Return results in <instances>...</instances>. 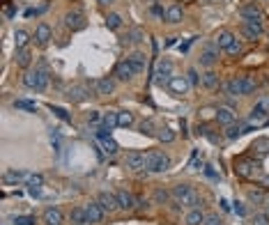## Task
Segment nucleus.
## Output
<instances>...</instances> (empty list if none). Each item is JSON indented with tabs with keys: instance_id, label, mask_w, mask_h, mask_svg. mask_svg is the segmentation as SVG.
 <instances>
[{
	"instance_id": "obj_15",
	"label": "nucleus",
	"mask_w": 269,
	"mask_h": 225,
	"mask_svg": "<svg viewBox=\"0 0 269 225\" xmlns=\"http://www.w3.org/2000/svg\"><path fill=\"white\" fill-rule=\"evenodd\" d=\"M242 32L249 37V39H258V37L262 35L260 21H244V23H242Z\"/></svg>"
},
{
	"instance_id": "obj_6",
	"label": "nucleus",
	"mask_w": 269,
	"mask_h": 225,
	"mask_svg": "<svg viewBox=\"0 0 269 225\" xmlns=\"http://www.w3.org/2000/svg\"><path fill=\"white\" fill-rule=\"evenodd\" d=\"M145 161H148V156L143 154V152H138V149H134V152H129V154L124 156V165L129 168V170H143L145 168Z\"/></svg>"
},
{
	"instance_id": "obj_54",
	"label": "nucleus",
	"mask_w": 269,
	"mask_h": 225,
	"mask_svg": "<svg viewBox=\"0 0 269 225\" xmlns=\"http://www.w3.org/2000/svg\"><path fill=\"white\" fill-rule=\"evenodd\" d=\"M108 2H113V0H99V5H108Z\"/></svg>"
},
{
	"instance_id": "obj_40",
	"label": "nucleus",
	"mask_w": 269,
	"mask_h": 225,
	"mask_svg": "<svg viewBox=\"0 0 269 225\" xmlns=\"http://www.w3.org/2000/svg\"><path fill=\"white\" fill-rule=\"evenodd\" d=\"M253 149H258L260 154H267L269 152V138H258L253 143Z\"/></svg>"
},
{
	"instance_id": "obj_11",
	"label": "nucleus",
	"mask_w": 269,
	"mask_h": 225,
	"mask_svg": "<svg viewBox=\"0 0 269 225\" xmlns=\"http://www.w3.org/2000/svg\"><path fill=\"white\" fill-rule=\"evenodd\" d=\"M217 62H219V48H217V46H207L205 51L200 53V67H207V69H212Z\"/></svg>"
},
{
	"instance_id": "obj_52",
	"label": "nucleus",
	"mask_w": 269,
	"mask_h": 225,
	"mask_svg": "<svg viewBox=\"0 0 269 225\" xmlns=\"http://www.w3.org/2000/svg\"><path fill=\"white\" fill-rule=\"evenodd\" d=\"M5 14H7V16H14V7H12V5H7V9H5Z\"/></svg>"
},
{
	"instance_id": "obj_33",
	"label": "nucleus",
	"mask_w": 269,
	"mask_h": 225,
	"mask_svg": "<svg viewBox=\"0 0 269 225\" xmlns=\"http://www.w3.org/2000/svg\"><path fill=\"white\" fill-rule=\"evenodd\" d=\"M106 28H108V30H118V28H122V16L120 14H108V16H106Z\"/></svg>"
},
{
	"instance_id": "obj_35",
	"label": "nucleus",
	"mask_w": 269,
	"mask_h": 225,
	"mask_svg": "<svg viewBox=\"0 0 269 225\" xmlns=\"http://www.w3.org/2000/svg\"><path fill=\"white\" fill-rule=\"evenodd\" d=\"M14 108H18V111L35 112L37 111V104H35V101H26V99H17V101H14Z\"/></svg>"
},
{
	"instance_id": "obj_39",
	"label": "nucleus",
	"mask_w": 269,
	"mask_h": 225,
	"mask_svg": "<svg viewBox=\"0 0 269 225\" xmlns=\"http://www.w3.org/2000/svg\"><path fill=\"white\" fill-rule=\"evenodd\" d=\"M249 202H253V205H262V202H267V198H265L262 191H249Z\"/></svg>"
},
{
	"instance_id": "obj_12",
	"label": "nucleus",
	"mask_w": 269,
	"mask_h": 225,
	"mask_svg": "<svg viewBox=\"0 0 269 225\" xmlns=\"http://www.w3.org/2000/svg\"><path fill=\"white\" fill-rule=\"evenodd\" d=\"M214 117H217L219 124H226V127H230V124H235V120H237V115H235L233 108H228V106H219L217 112H214Z\"/></svg>"
},
{
	"instance_id": "obj_18",
	"label": "nucleus",
	"mask_w": 269,
	"mask_h": 225,
	"mask_svg": "<svg viewBox=\"0 0 269 225\" xmlns=\"http://www.w3.org/2000/svg\"><path fill=\"white\" fill-rule=\"evenodd\" d=\"M205 223V214H202V209L200 207H193L186 211V216H184V225H202Z\"/></svg>"
},
{
	"instance_id": "obj_31",
	"label": "nucleus",
	"mask_w": 269,
	"mask_h": 225,
	"mask_svg": "<svg viewBox=\"0 0 269 225\" xmlns=\"http://www.w3.org/2000/svg\"><path fill=\"white\" fill-rule=\"evenodd\" d=\"M30 62H33V53L28 51V48H21V51H17V64H18V67H23V69H26Z\"/></svg>"
},
{
	"instance_id": "obj_51",
	"label": "nucleus",
	"mask_w": 269,
	"mask_h": 225,
	"mask_svg": "<svg viewBox=\"0 0 269 225\" xmlns=\"http://www.w3.org/2000/svg\"><path fill=\"white\" fill-rule=\"evenodd\" d=\"M87 120H90V122H99V120H104V117H101V115H99L97 111H92L90 115H87Z\"/></svg>"
},
{
	"instance_id": "obj_16",
	"label": "nucleus",
	"mask_w": 269,
	"mask_h": 225,
	"mask_svg": "<svg viewBox=\"0 0 269 225\" xmlns=\"http://www.w3.org/2000/svg\"><path fill=\"white\" fill-rule=\"evenodd\" d=\"M51 35H53L51 26H49V23H39V26H37V30H35V42L39 44V46H46V44H49V39H51Z\"/></svg>"
},
{
	"instance_id": "obj_45",
	"label": "nucleus",
	"mask_w": 269,
	"mask_h": 225,
	"mask_svg": "<svg viewBox=\"0 0 269 225\" xmlns=\"http://www.w3.org/2000/svg\"><path fill=\"white\" fill-rule=\"evenodd\" d=\"M14 225H35V216H17Z\"/></svg>"
},
{
	"instance_id": "obj_4",
	"label": "nucleus",
	"mask_w": 269,
	"mask_h": 225,
	"mask_svg": "<svg viewBox=\"0 0 269 225\" xmlns=\"http://www.w3.org/2000/svg\"><path fill=\"white\" fill-rule=\"evenodd\" d=\"M83 209H85V216H87V223L90 225H97V223H101L104 221V207L97 202V200H90V202H85L83 205Z\"/></svg>"
},
{
	"instance_id": "obj_37",
	"label": "nucleus",
	"mask_w": 269,
	"mask_h": 225,
	"mask_svg": "<svg viewBox=\"0 0 269 225\" xmlns=\"http://www.w3.org/2000/svg\"><path fill=\"white\" fill-rule=\"evenodd\" d=\"M251 225H269V211H255L251 218Z\"/></svg>"
},
{
	"instance_id": "obj_32",
	"label": "nucleus",
	"mask_w": 269,
	"mask_h": 225,
	"mask_svg": "<svg viewBox=\"0 0 269 225\" xmlns=\"http://www.w3.org/2000/svg\"><path fill=\"white\" fill-rule=\"evenodd\" d=\"M101 147H104V152L108 156H113V154H118V149H120V145H118V143H115L113 138H111V136H108V138H104L101 140Z\"/></svg>"
},
{
	"instance_id": "obj_5",
	"label": "nucleus",
	"mask_w": 269,
	"mask_h": 225,
	"mask_svg": "<svg viewBox=\"0 0 269 225\" xmlns=\"http://www.w3.org/2000/svg\"><path fill=\"white\" fill-rule=\"evenodd\" d=\"M65 26L69 30H83L85 28V14L81 9H71L65 14Z\"/></svg>"
},
{
	"instance_id": "obj_24",
	"label": "nucleus",
	"mask_w": 269,
	"mask_h": 225,
	"mask_svg": "<svg viewBox=\"0 0 269 225\" xmlns=\"http://www.w3.org/2000/svg\"><path fill=\"white\" fill-rule=\"evenodd\" d=\"M235 42V35L230 32V30H223V32H219L217 35V48H221V51H228L230 48V44Z\"/></svg>"
},
{
	"instance_id": "obj_3",
	"label": "nucleus",
	"mask_w": 269,
	"mask_h": 225,
	"mask_svg": "<svg viewBox=\"0 0 269 225\" xmlns=\"http://www.w3.org/2000/svg\"><path fill=\"white\" fill-rule=\"evenodd\" d=\"M148 161H145V168H148L150 173H166L168 168H170V159L161 152H148Z\"/></svg>"
},
{
	"instance_id": "obj_13",
	"label": "nucleus",
	"mask_w": 269,
	"mask_h": 225,
	"mask_svg": "<svg viewBox=\"0 0 269 225\" xmlns=\"http://www.w3.org/2000/svg\"><path fill=\"white\" fill-rule=\"evenodd\" d=\"M115 195H118V205H120V209H124V211H129V209H134V207H136V198L131 195L129 191L120 189V191H115Z\"/></svg>"
},
{
	"instance_id": "obj_36",
	"label": "nucleus",
	"mask_w": 269,
	"mask_h": 225,
	"mask_svg": "<svg viewBox=\"0 0 269 225\" xmlns=\"http://www.w3.org/2000/svg\"><path fill=\"white\" fill-rule=\"evenodd\" d=\"M170 198H173V195H170V191H166V189H156L154 191V202H156V205H166Z\"/></svg>"
},
{
	"instance_id": "obj_50",
	"label": "nucleus",
	"mask_w": 269,
	"mask_h": 225,
	"mask_svg": "<svg viewBox=\"0 0 269 225\" xmlns=\"http://www.w3.org/2000/svg\"><path fill=\"white\" fill-rule=\"evenodd\" d=\"M154 124H152V122H143V124H140V133H145V136H152V133H154Z\"/></svg>"
},
{
	"instance_id": "obj_22",
	"label": "nucleus",
	"mask_w": 269,
	"mask_h": 225,
	"mask_svg": "<svg viewBox=\"0 0 269 225\" xmlns=\"http://www.w3.org/2000/svg\"><path fill=\"white\" fill-rule=\"evenodd\" d=\"M182 16H184L182 5H177V2L166 9V21H168V23H173V26H175V23H182Z\"/></svg>"
},
{
	"instance_id": "obj_20",
	"label": "nucleus",
	"mask_w": 269,
	"mask_h": 225,
	"mask_svg": "<svg viewBox=\"0 0 269 225\" xmlns=\"http://www.w3.org/2000/svg\"><path fill=\"white\" fill-rule=\"evenodd\" d=\"M95 90H97V95L99 96H108V95H113L115 83L111 80V78H99V80L95 83Z\"/></svg>"
},
{
	"instance_id": "obj_21",
	"label": "nucleus",
	"mask_w": 269,
	"mask_h": 225,
	"mask_svg": "<svg viewBox=\"0 0 269 225\" xmlns=\"http://www.w3.org/2000/svg\"><path fill=\"white\" fill-rule=\"evenodd\" d=\"M87 96H90V92L85 85H71L67 90V99H71V101H85Z\"/></svg>"
},
{
	"instance_id": "obj_41",
	"label": "nucleus",
	"mask_w": 269,
	"mask_h": 225,
	"mask_svg": "<svg viewBox=\"0 0 269 225\" xmlns=\"http://www.w3.org/2000/svg\"><path fill=\"white\" fill-rule=\"evenodd\" d=\"M159 140H161V143H173L175 133L170 129H161V131H159Z\"/></svg>"
},
{
	"instance_id": "obj_28",
	"label": "nucleus",
	"mask_w": 269,
	"mask_h": 225,
	"mask_svg": "<svg viewBox=\"0 0 269 225\" xmlns=\"http://www.w3.org/2000/svg\"><path fill=\"white\" fill-rule=\"evenodd\" d=\"M131 124H134V112H129V111H120V112H118V127L129 129Z\"/></svg>"
},
{
	"instance_id": "obj_38",
	"label": "nucleus",
	"mask_w": 269,
	"mask_h": 225,
	"mask_svg": "<svg viewBox=\"0 0 269 225\" xmlns=\"http://www.w3.org/2000/svg\"><path fill=\"white\" fill-rule=\"evenodd\" d=\"M113 127H118V112L111 111V112H106V115H104V129L111 131Z\"/></svg>"
},
{
	"instance_id": "obj_25",
	"label": "nucleus",
	"mask_w": 269,
	"mask_h": 225,
	"mask_svg": "<svg viewBox=\"0 0 269 225\" xmlns=\"http://www.w3.org/2000/svg\"><path fill=\"white\" fill-rule=\"evenodd\" d=\"M42 184H44V177L42 175H30L26 179V186L28 191L33 193V195H39V189H42Z\"/></svg>"
},
{
	"instance_id": "obj_2",
	"label": "nucleus",
	"mask_w": 269,
	"mask_h": 225,
	"mask_svg": "<svg viewBox=\"0 0 269 225\" xmlns=\"http://www.w3.org/2000/svg\"><path fill=\"white\" fill-rule=\"evenodd\" d=\"M23 85L30 87V90H46V85H49V74L44 69L26 71V74H23Z\"/></svg>"
},
{
	"instance_id": "obj_9",
	"label": "nucleus",
	"mask_w": 269,
	"mask_h": 225,
	"mask_svg": "<svg viewBox=\"0 0 269 225\" xmlns=\"http://www.w3.org/2000/svg\"><path fill=\"white\" fill-rule=\"evenodd\" d=\"M170 78H173V62L161 60L159 64H156V83L164 85V83H168Z\"/></svg>"
},
{
	"instance_id": "obj_49",
	"label": "nucleus",
	"mask_w": 269,
	"mask_h": 225,
	"mask_svg": "<svg viewBox=\"0 0 269 225\" xmlns=\"http://www.w3.org/2000/svg\"><path fill=\"white\" fill-rule=\"evenodd\" d=\"M186 80H189L191 85H198V83H200L198 71H196V69H189V71H186Z\"/></svg>"
},
{
	"instance_id": "obj_48",
	"label": "nucleus",
	"mask_w": 269,
	"mask_h": 225,
	"mask_svg": "<svg viewBox=\"0 0 269 225\" xmlns=\"http://www.w3.org/2000/svg\"><path fill=\"white\" fill-rule=\"evenodd\" d=\"M202 225H223V221L219 218V214H209V216H205V223Z\"/></svg>"
},
{
	"instance_id": "obj_8",
	"label": "nucleus",
	"mask_w": 269,
	"mask_h": 225,
	"mask_svg": "<svg viewBox=\"0 0 269 225\" xmlns=\"http://www.w3.org/2000/svg\"><path fill=\"white\" fill-rule=\"evenodd\" d=\"M97 202L104 207V211H108V214H113V211H118L120 209V205H118V195L115 193H108V191H101L99 195H97Z\"/></svg>"
},
{
	"instance_id": "obj_26",
	"label": "nucleus",
	"mask_w": 269,
	"mask_h": 225,
	"mask_svg": "<svg viewBox=\"0 0 269 225\" xmlns=\"http://www.w3.org/2000/svg\"><path fill=\"white\" fill-rule=\"evenodd\" d=\"M71 225H87V216H85V209L83 207H74L69 214Z\"/></svg>"
},
{
	"instance_id": "obj_23",
	"label": "nucleus",
	"mask_w": 269,
	"mask_h": 225,
	"mask_svg": "<svg viewBox=\"0 0 269 225\" xmlns=\"http://www.w3.org/2000/svg\"><path fill=\"white\" fill-rule=\"evenodd\" d=\"M228 96H242V76L239 78H230L226 85H223Z\"/></svg>"
},
{
	"instance_id": "obj_46",
	"label": "nucleus",
	"mask_w": 269,
	"mask_h": 225,
	"mask_svg": "<svg viewBox=\"0 0 269 225\" xmlns=\"http://www.w3.org/2000/svg\"><path fill=\"white\" fill-rule=\"evenodd\" d=\"M127 39H129V42H143V39H145V35H143V30H138V28H136V30H131V32H129V37H127Z\"/></svg>"
},
{
	"instance_id": "obj_43",
	"label": "nucleus",
	"mask_w": 269,
	"mask_h": 225,
	"mask_svg": "<svg viewBox=\"0 0 269 225\" xmlns=\"http://www.w3.org/2000/svg\"><path fill=\"white\" fill-rule=\"evenodd\" d=\"M244 131L239 129V127H233V124H230V127H228V131H226V138L228 140H233V138H237V136H242Z\"/></svg>"
},
{
	"instance_id": "obj_53",
	"label": "nucleus",
	"mask_w": 269,
	"mask_h": 225,
	"mask_svg": "<svg viewBox=\"0 0 269 225\" xmlns=\"http://www.w3.org/2000/svg\"><path fill=\"white\" fill-rule=\"evenodd\" d=\"M175 42H177V37H170V39H168V42H166V48H168V46H173Z\"/></svg>"
},
{
	"instance_id": "obj_1",
	"label": "nucleus",
	"mask_w": 269,
	"mask_h": 225,
	"mask_svg": "<svg viewBox=\"0 0 269 225\" xmlns=\"http://www.w3.org/2000/svg\"><path fill=\"white\" fill-rule=\"evenodd\" d=\"M170 195L177 205H182V207H202V198H200V193L193 186L189 184H175L173 189H170Z\"/></svg>"
},
{
	"instance_id": "obj_10",
	"label": "nucleus",
	"mask_w": 269,
	"mask_h": 225,
	"mask_svg": "<svg viewBox=\"0 0 269 225\" xmlns=\"http://www.w3.org/2000/svg\"><path fill=\"white\" fill-rule=\"evenodd\" d=\"M136 74H138V71H136V67H134L129 60H122L115 64V76L120 78V80H131Z\"/></svg>"
},
{
	"instance_id": "obj_47",
	"label": "nucleus",
	"mask_w": 269,
	"mask_h": 225,
	"mask_svg": "<svg viewBox=\"0 0 269 225\" xmlns=\"http://www.w3.org/2000/svg\"><path fill=\"white\" fill-rule=\"evenodd\" d=\"M239 51H242V42H239V39H235L226 53H228V55H239Z\"/></svg>"
},
{
	"instance_id": "obj_14",
	"label": "nucleus",
	"mask_w": 269,
	"mask_h": 225,
	"mask_svg": "<svg viewBox=\"0 0 269 225\" xmlns=\"http://www.w3.org/2000/svg\"><path fill=\"white\" fill-rule=\"evenodd\" d=\"M44 223L46 225H62V221H65V216H62V211L58 207H49L44 209Z\"/></svg>"
},
{
	"instance_id": "obj_7",
	"label": "nucleus",
	"mask_w": 269,
	"mask_h": 225,
	"mask_svg": "<svg viewBox=\"0 0 269 225\" xmlns=\"http://www.w3.org/2000/svg\"><path fill=\"white\" fill-rule=\"evenodd\" d=\"M189 87H191V83L186 80V76H173L168 80V90H170L175 96H184L189 92Z\"/></svg>"
},
{
	"instance_id": "obj_19",
	"label": "nucleus",
	"mask_w": 269,
	"mask_h": 225,
	"mask_svg": "<svg viewBox=\"0 0 269 225\" xmlns=\"http://www.w3.org/2000/svg\"><path fill=\"white\" fill-rule=\"evenodd\" d=\"M239 16H242L244 21H260L262 12L255 7V5H242V9H239Z\"/></svg>"
},
{
	"instance_id": "obj_27",
	"label": "nucleus",
	"mask_w": 269,
	"mask_h": 225,
	"mask_svg": "<svg viewBox=\"0 0 269 225\" xmlns=\"http://www.w3.org/2000/svg\"><path fill=\"white\" fill-rule=\"evenodd\" d=\"M202 85L207 87V90H217L219 87V76L212 69L205 71V74H202Z\"/></svg>"
},
{
	"instance_id": "obj_44",
	"label": "nucleus",
	"mask_w": 269,
	"mask_h": 225,
	"mask_svg": "<svg viewBox=\"0 0 269 225\" xmlns=\"http://www.w3.org/2000/svg\"><path fill=\"white\" fill-rule=\"evenodd\" d=\"M150 14L156 18H166V9L161 7V5H152V7H150Z\"/></svg>"
},
{
	"instance_id": "obj_29",
	"label": "nucleus",
	"mask_w": 269,
	"mask_h": 225,
	"mask_svg": "<svg viewBox=\"0 0 269 225\" xmlns=\"http://www.w3.org/2000/svg\"><path fill=\"white\" fill-rule=\"evenodd\" d=\"M127 60H129L131 64L136 67V71H138V74H140V71H143V69H145V55H143V53H140V51L131 53V55H129V58H127Z\"/></svg>"
},
{
	"instance_id": "obj_17",
	"label": "nucleus",
	"mask_w": 269,
	"mask_h": 225,
	"mask_svg": "<svg viewBox=\"0 0 269 225\" xmlns=\"http://www.w3.org/2000/svg\"><path fill=\"white\" fill-rule=\"evenodd\" d=\"M30 175L23 173V170H7V173L2 175V184L5 186H12V184H18V182H23V179H28Z\"/></svg>"
},
{
	"instance_id": "obj_30",
	"label": "nucleus",
	"mask_w": 269,
	"mask_h": 225,
	"mask_svg": "<svg viewBox=\"0 0 269 225\" xmlns=\"http://www.w3.org/2000/svg\"><path fill=\"white\" fill-rule=\"evenodd\" d=\"M28 42H30V35H28L26 30H17V32H14V46H17V51L26 48Z\"/></svg>"
},
{
	"instance_id": "obj_34",
	"label": "nucleus",
	"mask_w": 269,
	"mask_h": 225,
	"mask_svg": "<svg viewBox=\"0 0 269 225\" xmlns=\"http://www.w3.org/2000/svg\"><path fill=\"white\" fill-rule=\"evenodd\" d=\"M255 90V78L253 76H242V95H251Z\"/></svg>"
},
{
	"instance_id": "obj_42",
	"label": "nucleus",
	"mask_w": 269,
	"mask_h": 225,
	"mask_svg": "<svg viewBox=\"0 0 269 225\" xmlns=\"http://www.w3.org/2000/svg\"><path fill=\"white\" fill-rule=\"evenodd\" d=\"M51 111L55 112V115H58L60 120H65V122H69V120H71V117H69V112L65 111V108H60V106H51Z\"/></svg>"
}]
</instances>
